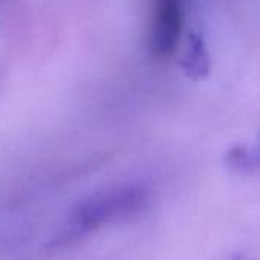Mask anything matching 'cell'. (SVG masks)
Listing matches in <instances>:
<instances>
[{
    "mask_svg": "<svg viewBox=\"0 0 260 260\" xmlns=\"http://www.w3.org/2000/svg\"><path fill=\"white\" fill-rule=\"evenodd\" d=\"M146 190L125 185L81 202L71 214V230L77 234L92 231L106 222L138 213L146 205Z\"/></svg>",
    "mask_w": 260,
    "mask_h": 260,
    "instance_id": "6da1fadb",
    "label": "cell"
},
{
    "mask_svg": "<svg viewBox=\"0 0 260 260\" xmlns=\"http://www.w3.org/2000/svg\"><path fill=\"white\" fill-rule=\"evenodd\" d=\"M233 260H246V258H245V257H242V255H236Z\"/></svg>",
    "mask_w": 260,
    "mask_h": 260,
    "instance_id": "5b68a950",
    "label": "cell"
},
{
    "mask_svg": "<svg viewBox=\"0 0 260 260\" xmlns=\"http://www.w3.org/2000/svg\"><path fill=\"white\" fill-rule=\"evenodd\" d=\"M182 72L191 80H204L210 74L211 60L204 37L198 32H191L187 39L184 52L179 60Z\"/></svg>",
    "mask_w": 260,
    "mask_h": 260,
    "instance_id": "3957f363",
    "label": "cell"
},
{
    "mask_svg": "<svg viewBox=\"0 0 260 260\" xmlns=\"http://www.w3.org/2000/svg\"><path fill=\"white\" fill-rule=\"evenodd\" d=\"M184 26V0H155L150 51L158 58L175 52Z\"/></svg>",
    "mask_w": 260,
    "mask_h": 260,
    "instance_id": "7a4b0ae2",
    "label": "cell"
},
{
    "mask_svg": "<svg viewBox=\"0 0 260 260\" xmlns=\"http://www.w3.org/2000/svg\"><path fill=\"white\" fill-rule=\"evenodd\" d=\"M226 166L234 172L249 173L260 170V137L249 146H237L226 153Z\"/></svg>",
    "mask_w": 260,
    "mask_h": 260,
    "instance_id": "277c9868",
    "label": "cell"
}]
</instances>
